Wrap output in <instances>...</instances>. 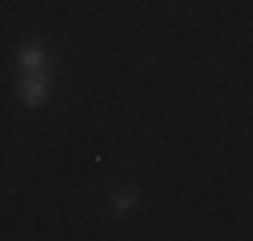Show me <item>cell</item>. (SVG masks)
<instances>
[{"instance_id": "cell-1", "label": "cell", "mask_w": 253, "mask_h": 241, "mask_svg": "<svg viewBox=\"0 0 253 241\" xmlns=\"http://www.w3.org/2000/svg\"><path fill=\"white\" fill-rule=\"evenodd\" d=\"M20 101L24 105H44L48 101V73H24L20 77Z\"/></svg>"}, {"instance_id": "cell-2", "label": "cell", "mask_w": 253, "mask_h": 241, "mask_svg": "<svg viewBox=\"0 0 253 241\" xmlns=\"http://www.w3.org/2000/svg\"><path fill=\"white\" fill-rule=\"evenodd\" d=\"M16 65H20L24 73H48V52H44V44H24V48L16 52Z\"/></svg>"}, {"instance_id": "cell-3", "label": "cell", "mask_w": 253, "mask_h": 241, "mask_svg": "<svg viewBox=\"0 0 253 241\" xmlns=\"http://www.w3.org/2000/svg\"><path fill=\"white\" fill-rule=\"evenodd\" d=\"M137 205H141V193L129 189V185H121V189L113 193V213H133Z\"/></svg>"}]
</instances>
